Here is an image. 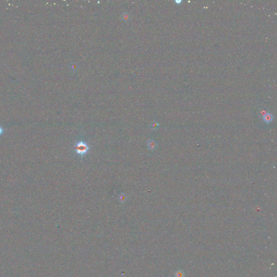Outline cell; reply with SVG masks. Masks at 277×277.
Instances as JSON below:
<instances>
[{
    "mask_svg": "<svg viewBox=\"0 0 277 277\" xmlns=\"http://www.w3.org/2000/svg\"><path fill=\"white\" fill-rule=\"evenodd\" d=\"M89 150V147L88 144L82 140L76 142L74 146V151L75 154L82 157L87 154Z\"/></svg>",
    "mask_w": 277,
    "mask_h": 277,
    "instance_id": "cell-1",
    "label": "cell"
},
{
    "mask_svg": "<svg viewBox=\"0 0 277 277\" xmlns=\"http://www.w3.org/2000/svg\"><path fill=\"white\" fill-rule=\"evenodd\" d=\"M263 119L264 122L267 123H268L272 122L273 119V115L271 113H266L265 115H264Z\"/></svg>",
    "mask_w": 277,
    "mask_h": 277,
    "instance_id": "cell-2",
    "label": "cell"
},
{
    "mask_svg": "<svg viewBox=\"0 0 277 277\" xmlns=\"http://www.w3.org/2000/svg\"><path fill=\"white\" fill-rule=\"evenodd\" d=\"M147 146L151 151L154 150L157 146L156 142L153 140H149L147 142Z\"/></svg>",
    "mask_w": 277,
    "mask_h": 277,
    "instance_id": "cell-3",
    "label": "cell"
},
{
    "mask_svg": "<svg viewBox=\"0 0 277 277\" xmlns=\"http://www.w3.org/2000/svg\"><path fill=\"white\" fill-rule=\"evenodd\" d=\"M121 18L123 21H124L125 22H128L130 20V15L128 12H124L122 14Z\"/></svg>",
    "mask_w": 277,
    "mask_h": 277,
    "instance_id": "cell-4",
    "label": "cell"
},
{
    "mask_svg": "<svg viewBox=\"0 0 277 277\" xmlns=\"http://www.w3.org/2000/svg\"><path fill=\"white\" fill-rule=\"evenodd\" d=\"M79 69V66L76 63L73 62L70 64L69 65V69L73 72H75L77 71Z\"/></svg>",
    "mask_w": 277,
    "mask_h": 277,
    "instance_id": "cell-5",
    "label": "cell"
},
{
    "mask_svg": "<svg viewBox=\"0 0 277 277\" xmlns=\"http://www.w3.org/2000/svg\"><path fill=\"white\" fill-rule=\"evenodd\" d=\"M159 127V124L157 122H156L155 121H153L151 122V123H150L151 128L153 130H155L157 129H158Z\"/></svg>",
    "mask_w": 277,
    "mask_h": 277,
    "instance_id": "cell-6",
    "label": "cell"
},
{
    "mask_svg": "<svg viewBox=\"0 0 277 277\" xmlns=\"http://www.w3.org/2000/svg\"><path fill=\"white\" fill-rule=\"evenodd\" d=\"M127 199V196L123 193L120 194L119 196V201L122 203H125Z\"/></svg>",
    "mask_w": 277,
    "mask_h": 277,
    "instance_id": "cell-7",
    "label": "cell"
},
{
    "mask_svg": "<svg viewBox=\"0 0 277 277\" xmlns=\"http://www.w3.org/2000/svg\"><path fill=\"white\" fill-rule=\"evenodd\" d=\"M176 2H177V3H180V2H181V1H176Z\"/></svg>",
    "mask_w": 277,
    "mask_h": 277,
    "instance_id": "cell-8",
    "label": "cell"
}]
</instances>
